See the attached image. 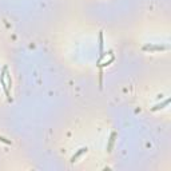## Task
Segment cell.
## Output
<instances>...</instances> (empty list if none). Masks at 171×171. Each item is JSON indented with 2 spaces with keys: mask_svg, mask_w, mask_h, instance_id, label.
Listing matches in <instances>:
<instances>
[{
  "mask_svg": "<svg viewBox=\"0 0 171 171\" xmlns=\"http://www.w3.org/2000/svg\"><path fill=\"white\" fill-rule=\"evenodd\" d=\"M5 74H7V68H3V72H1V75H0V82H1V86H3V88H4V91H5V95H7V98H8V100H12V98H11V94H10V88H8V86L7 83H5Z\"/></svg>",
  "mask_w": 171,
  "mask_h": 171,
  "instance_id": "6da1fadb",
  "label": "cell"
},
{
  "mask_svg": "<svg viewBox=\"0 0 171 171\" xmlns=\"http://www.w3.org/2000/svg\"><path fill=\"white\" fill-rule=\"evenodd\" d=\"M167 47H163V45H151V44H147L143 47V50L146 51H162V50H166Z\"/></svg>",
  "mask_w": 171,
  "mask_h": 171,
  "instance_id": "7a4b0ae2",
  "label": "cell"
},
{
  "mask_svg": "<svg viewBox=\"0 0 171 171\" xmlns=\"http://www.w3.org/2000/svg\"><path fill=\"white\" fill-rule=\"evenodd\" d=\"M84 152H87V147H83V149H80L78 151V152L75 154V155H72V158H71V162H75L76 159L79 158V156L82 155V154H84Z\"/></svg>",
  "mask_w": 171,
  "mask_h": 171,
  "instance_id": "3957f363",
  "label": "cell"
},
{
  "mask_svg": "<svg viewBox=\"0 0 171 171\" xmlns=\"http://www.w3.org/2000/svg\"><path fill=\"white\" fill-rule=\"evenodd\" d=\"M170 103V99H166V100L163 102V103H161V104H156L155 107H152V111H156V110H161V108H163L164 106H167V104Z\"/></svg>",
  "mask_w": 171,
  "mask_h": 171,
  "instance_id": "277c9868",
  "label": "cell"
},
{
  "mask_svg": "<svg viewBox=\"0 0 171 171\" xmlns=\"http://www.w3.org/2000/svg\"><path fill=\"white\" fill-rule=\"evenodd\" d=\"M99 42H100V44H99V45H100V59L102 58H103V56H104V54H103V33H99Z\"/></svg>",
  "mask_w": 171,
  "mask_h": 171,
  "instance_id": "5b68a950",
  "label": "cell"
},
{
  "mask_svg": "<svg viewBox=\"0 0 171 171\" xmlns=\"http://www.w3.org/2000/svg\"><path fill=\"white\" fill-rule=\"evenodd\" d=\"M0 141L4 142V143H7V144H11V142H10V141H7L5 138H3V136H0Z\"/></svg>",
  "mask_w": 171,
  "mask_h": 171,
  "instance_id": "8992f818",
  "label": "cell"
}]
</instances>
